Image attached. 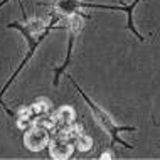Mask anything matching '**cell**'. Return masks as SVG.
I'll use <instances>...</instances> for the list:
<instances>
[{"label": "cell", "mask_w": 160, "mask_h": 160, "mask_svg": "<svg viewBox=\"0 0 160 160\" xmlns=\"http://www.w3.org/2000/svg\"><path fill=\"white\" fill-rule=\"evenodd\" d=\"M64 14H61V12H58L56 15H52V19H51V22L49 24H44L42 20H39V19H29V20H25V24H20V22H12V24H8L7 27L8 29H17V31H20L25 36V39H27V44H29V52L27 56L24 58V61L19 64V68L14 71V74L10 76V79L5 83V86H3V89L0 91V101H2V94L7 91L8 88H10V84L14 83V79L17 76H19V72L22 71V69L25 68V64H27L29 61L32 59V56L36 54V51H37V47L41 46V42L46 39V36L51 32V29L54 27L56 24L59 22V20H62L64 19Z\"/></svg>", "instance_id": "obj_1"}, {"label": "cell", "mask_w": 160, "mask_h": 160, "mask_svg": "<svg viewBox=\"0 0 160 160\" xmlns=\"http://www.w3.org/2000/svg\"><path fill=\"white\" fill-rule=\"evenodd\" d=\"M68 78L72 81V83H74L76 89L79 91V94H81V96L84 98V101L88 103L89 110H91L93 116L96 118V122L99 123V127H101V128H103V130H105V132L108 133V135L111 137V142H113V143L116 142V143H122L123 147H127V148H132V145H130V143H127L125 140H122V138H120V133H122V132H135L137 128H135V127H122V125H116V123L113 122V118H111V115L108 113V111H105V110H103V108L99 106L98 103H94L93 99L89 98L88 94H86V93L83 91V89H81V86L78 84L76 81L71 78V76H68Z\"/></svg>", "instance_id": "obj_2"}, {"label": "cell", "mask_w": 160, "mask_h": 160, "mask_svg": "<svg viewBox=\"0 0 160 160\" xmlns=\"http://www.w3.org/2000/svg\"><path fill=\"white\" fill-rule=\"evenodd\" d=\"M138 2L140 0H133L130 5H105V3H89V2H81V0H58L56 2V10L61 12V14L64 15H71L74 14V10H78V8L81 7H88V8H103V10H123L127 12L128 15V29L132 31L135 36L138 37V41L143 42L145 37L142 36V34H138V31L135 29V24H133V10H135V7L138 5Z\"/></svg>", "instance_id": "obj_3"}, {"label": "cell", "mask_w": 160, "mask_h": 160, "mask_svg": "<svg viewBox=\"0 0 160 160\" xmlns=\"http://www.w3.org/2000/svg\"><path fill=\"white\" fill-rule=\"evenodd\" d=\"M68 27H69V31H68V56H66V61H64L62 66L56 69L54 86L59 84V78H61V74L68 69V64H69V61H71V54H72V47H74V44H76V37H78V34L81 32V29H83V19H81V15L71 14Z\"/></svg>", "instance_id": "obj_4"}, {"label": "cell", "mask_w": 160, "mask_h": 160, "mask_svg": "<svg viewBox=\"0 0 160 160\" xmlns=\"http://www.w3.org/2000/svg\"><path fill=\"white\" fill-rule=\"evenodd\" d=\"M49 143V130L41 127V125H32L25 132L24 137V145L32 152H39Z\"/></svg>", "instance_id": "obj_5"}, {"label": "cell", "mask_w": 160, "mask_h": 160, "mask_svg": "<svg viewBox=\"0 0 160 160\" xmlns=\"http://www.w3.org/2000/svg\"><path fill=\"white\" fill-rule=\"evenodd\" d=\"M49 148H51V157L52 158H68L71 157L74 145H72V140L58 135L49 143Z\"/></svg>", "instance_id": "obj_6"}, {"label": "cell", "mask_w": 160, "mask_h": 160, "mask_svg": "<svg viewBox=\"0 0 160 160\" xmlns=\"http://www.w3.org/2000/svg\"><path fill=\"white\" fill-rule=\"evenodd\" d=\"M56 118V125H61V127H68L74 122V110L71 106H62L58 110V113L54 115Z\"/></svg>", "instance_id": "obj_7"}, {"label": "cell", "mask_w": 160, "mask_h": 160, "mask_svg": "<svg viewBox=\"0 0 160 160\" xmlns=\"http://www.w3.org/2000/svg\"><path fill=\"white\" fill-rule=\"evenodd\" d=\"M31 110H32V113H36V115H47L51 110V103L47 101V99L41 98L31 106Z\"/></svg>", "instance_id": "obj_8"}, {"label": "cell", "mask_w": 160, "mask_h": 160, "mask_svg": "<svg viewBox=\"0 0 160 160\" xmlns=\"http://www.w3.org/2000/svg\"><path fill=\"white\" fill-rule=\"evenodd\" d=\"M76 145H78V148H79L81 152H88V150L91 148V145H93V140L88 135H79L78 137Z\"/></svg>", "instance_id": "obj_9"}, {"label": "cell", "mask_w": 160, "mask_h": 160, "mask_svg": "<svg viewBox=\"0 0 160 160\" xmlns=\"http://www.w3.org/2000/svg\"><path fill=\"white\" fill-rule=\"evenodd\" d=\"M111 157H113V155H111L110 152H106V153H103V155H101V158H111Z\"/></svg>", "instance_id": "obj_10"}, {"label": "cell", "mask_w": 160, "mask_h": 160, "mask_svg": "<svg viewBox=\"0 0 160 160\" xmlns=\"http://www.w3.org/2000/svg\"><path fill=\"white\" fill-rule=\"evenodd\" d=\"M7 2H10V0H2V2H0V7H2V5H5Z\"/></svg>", "instance_id": "obj_11"}]
</instances>
